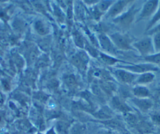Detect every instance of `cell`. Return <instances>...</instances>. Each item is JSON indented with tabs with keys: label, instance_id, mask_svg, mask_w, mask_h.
I'll return each mask as SVG.
<instances>
[{
	"label": "cell",
	"instance_id": "10",
	"mask_svg": "<svg viewBox=\"0 0 160 134\" xmlns=\"http://www.w3.org/2000/svg\"><path fill=\"white\" fill-rule=\"evenodd\" d=\"M132 102L134 105L142 112H146L149 111L153 106L152 102L148 98H138L135 97L134 98L132 99Z\"/></svg>",
	"mask_w": 160,
	"mask_h": 134
},
{
	"label": "cell",
	"instance_id": "13",
	"mask_svg": "<svg viewBox=\"0 0 160 134\" xmlns=\"http://www.w3.org/2000/svg\"><path fill=\"white\" fill-rule=\"evenodd\" d=\"M98 57L104 64H106L108 66H110L114 67L118 64L123 63V61H122L121 60L117 58L116 56L105 53L102 51L99 52Z\"/></svg>",
	"mask_w": 160,
	"mask_h": 134
},
{
	"label": "cell",
	"instance_id": "19",
	"mask_svg": "<svg viewBox=\"0 0 160 134\" xmlns=\"http://www.w3.org/2000/svg\"><path fill=\"white\" fill-rule=\"evenodd\" d=\"M86 126L84 123H77L72 126L70 134H86Z\"/></svg>",
	"mask_w": 160,
	"mask_h": 134
},
{
	"label": "cell",
	"instance_id": "17",
	"mask_svg": "<svg viewBox=\"0 0 160 134\" xmlns=\"http://www.w3.org/2000/svg\"><path fill=\"white\" fill-rule=\"evenodd\" d=\"M94 115L95 117L101 120L109 119L112 117L111 111L107 107H104L99 110L98 112H95Z\"/></svg>",
	"mask_w": 160,
	"mask_h": 134
},
{
	"label": "cell",
	"instance_id": "5",
	"mask_svg": "<svg viewBox=\"0 0 160 134\" xmlns=\"http://www.w3.org/2000/svg\"><path fill=\"white\" fill-rule=\"evenodd\" d=\"M134 1H117L114 2L107 13L104 15L105 18L114 20L122 15Z\"/></svg>",
	"mask_w": 160,
	"mask_h": 134
},
{
	"label": "cell",
	"instance_id": "24",
	"mask_svg": "<svg viewBox=\"0 0 160 134\" xmlns=\"http://www.w3.org/2000/svg\"><path fill=\"white\" fill-rule=\"evenodd\" d=\"M157 32H160V23H159L156 26H154L152 29H151V30L148 31L146 33L148 34V35L150 36V35H152L153 33H157Z\"/></svg>",
	"mask_w": 160,
	"mask_h": 134
},
{
	"label": "cell",
	"instance_id": "12",
	"mask_svg": "<svg viewBox=\"0 0 160 134\" xmlns=\"http://www.w3.org/2000/svg\"><path fill=\"white\" fill-rule=\"evenodd\" d=\"M92 76L100 81H113L114 77L109 71L102 69H95L92 71Z\"/></svg>",
	"mask_w": 160,
	"mask_h": 134
},
{
	"label": "cell",
	"instance_id": "20",
	"mask_svg": "<svg viewBox=\"0 0 160 134\" xmlns=\"http://www.w3.org/2000/svg\"><path fill=\"white\" fill-rule=\"evenodd\" d=\"M150 36H151L152 38V45L155 53L160 52V32L154 33Z\"/></svg>",
	"mask_w": 160,
	"mask_h": 134
},
{
	"label": "cell",
	"instance_id": "2",
	"mask_svg": "<svg viewBox=\"0 0 160 134\" xmlns=\"http://www.w3.org/2000/svg\"><path fill=\"white\" fill-rule=\"evenodd\" d=\"M114 67L128 70L136 75L141 74L146 72H155L159 70L158 66L148 62L138 64L128 63L125 62L123 63H119Z\"/></svg>",
	"mask_w": 160,
	"mask_h": 134
},
{
	"label": "cell",
	"instance_id": "26",
	"mask_svg": "<svg viewBox=\"0 0 160 134\" xmlns=\"http://www.w3.org/2000/svg\"><path fill=\"white\" fill-rule=\"evenodd\" d=\"M99 1H95V0H94V1L93 0H89V1H84L83 3L91 8L96 5L99 3Z\"/></svg>",
	"mask_w": 160,
	"mask_h": 134
},
{
	"label": "cell",
	"instance_id": "15",
	"mask_svg": "<svg viewBox=\"0 0 160 134\" xmlns=\"http://www.w3.org/2000/svg\"><path fill=\"white\" fill-rule=\"evenodd\" d=\"M132 93L136 98H147L150 95V92L143 85H136L132 89Z\"/></svg>",
	"mask_w": 160,
	"mask_h": 134
},
{
	"label": "cell",
	"instance_id": "22",
	"mask_svg": "<svg viewBox=\"0 0 160 134\" xmlns=\"http://www.w3.org/2000/svg\"><path fill=\"white\" fill-rule=\"evenodd\" d=\"M124 117L126 120L131 125H134L137 122L136 117L133 114H131L130 112L124 113Z\"/></svg>",
	"mask_w": 160,
	"mask_h": 134
},
{
	"label": "cell",
	"instance_id": "11",
	"mask_svg": "<svg viewBox=\"0 0 160 134\" xmlns=\"http://www.w3.org/2000/svg\"><path fill=\"white\" fill-rule=\"evenodd\" d=\"M155 74L154 72H146L139 74L134 82L136 85H143L152 83L155 79Z\"/></svg>",
	"mask_w": 160,
	"mask_h": 134
},
{
	"label": "cell",
	"instance_id": "21",
	"mask_svg": "<svg viewBox=\"0 0 160 134\" xmlns=\"http://www.w3.org/2000/svg\"><path fill=\"white\" fill-rule=\"evenodd\" d=\"M144 60L148 63H150L159 66H160V52L156 53L152 55L146 56L144 58Z\"/></svg>",
	"mask_w": 160,
	"mask_h": 134
},
{
	"label": "cell",
	"instance_id": "23",
	"mask_svg": "<svg viewBox=\"0 0 160 134\" xmlns=\"http://www.w3.org/2000/svg\"><path fill=\"white\" fill-rule=\"evenodd\" d=\"M151 117L152 122L154 124L157 125H160V112L154 113Z\"/></svg>",
	"mask_w": 160,
	"mask_h": 134
},
{
	"label": "cell",
	"instance_id": "8",
	"mask_svg": "<svg viewBox=\"0 0 160 134\" xmlns=\"http://www.w3.org/2000/svg\"><path fill=\"white\" fill-rule=\"evenodd\" d=\"M98 43L102 52L114 56L117 54V49L112 43L109 35L104 33H101L98 35Z\"/></svg>",
	"mask_w": 160,
	"mask_h": 134
},
{
	"label": "cell",
	"instance_id": "3",
	"mask_svg": "<svg viewBox=\"0 0 160 134\" xmlns=\"http://www.w3.org/2000/svg\"><path fill=\"white\" fill-rule=\"evenodd\" d=\"M109 36L117 50L129 51L134 50L132 47L133 40L128 34L118 31L109 35Z\"/></svg>",
	"mask_w": 160,
	"mask_h": 134
},
{
	"label": "cell",
	"instance_id": "6",
	"mask_svg": "<svg viewBox=\"0 0 160 134\" xmlns=\"http://www.w3.org/2000/svg\"><path fill=\"white\" fill-rule=\"evenodd\" d=\"M112 75L118 82L123 84H134V82L137 78L138 75L132 74L128 70L114 67L112 70Z\"/></svg>",
	"mask_w": 160,
	"mask_h": 134
},
{
	"label": "cell",
	"instance_id": "9",
	"mask_svg": "<svg viewBox=\"0 0 160 134\" xmlns=\"http://www.w3.org/2000/svg\"><path fill=\"white\" fill-rule=\"evenodd\" d=\"M89 62V55L84 50H81L72 58V64L81 72H85L88 69Z\"/></svg>",
	"mask_w": 160,
	"mask_h": 134
},
{
	"label": "cell",
	"instance_id": "27",
	"mask_svg": "<svg viewBox=\"0 0 160 134\" xmlns=\"http://www.w3.org/2000/svg\"><path fill=\"white\" fill-rule=\"evenodd\" d=\"M48 134H55V133H54L53 131H51L50 132H49Z\"/></svg>",
	"mask_w": 160,
	"mask_h": 134
},
{
	"label": "cell",
	"instance_id": "16",
	"mask_svg": "<svg viewBox=\"0 0 160 134\" xmlns=\"http://www.w3.org/2000/svg\"><path fill=\"white\" fill-rule=\"evenodd\" d=\"M159 23H160V1L159 3L158 8L152 17L150 18L149 22L146 26V33L152 29L156 26Z\"/></svg>",
	"mask_w": 160,
	"mask_h": 134
},
{
	"label": "cell",
	"instance_id": "14",
	"mask_svg": "<svg viewBox=\"0 0 160 134\" xmlns=\"http://www.w3.org/2000/svg\"><path fill=\"white\" fill-rule=\"evenodd\" d=\"M111 106L116 110L124 113L130 112L131 109L118 97H114L111 101Z\"/></svg>",
	"mask_w": 160,
	"mask_h": 134
},
{
	"label": "cell",
	"instance_id": "25",
	"mask_svg": "<svg viewBox=\"0 0 160 134\" xmlns=\"http://www.w3.org/2000/svg\"><path fill=\"white\" fill-rule=\"evenodd\" d=\"M67 82L70 87H74L77 85V81L73 76H70V77L68 78V80H67Z\"/></svg>",
	"mask_w": 160,
	"mask_h": 134
},
{
	"label": "cell",
	"instance_id": "4",
	"mask_svg": "<svg viewBox=\"0 0 160 134\" xmlns=\"http://www.w3.org/2000/svg\"><path fill=\"white\" fill-rule=\"evenodd\" d=\"M132 47L144 58L155 53L151 36L149 35L134 41Z\"/></svg>",
	"mask_w": 160,
	"mask_h": 134
},
{
	"label": "cell",
	"instance_id": "1",
	"mask_svg": "<svg viewBox=\"0 0 160 134\" xmlns=\"http://www.w3.org/2000/svg\"><path fill=\"white\" fill-rule=\"evenodd\" d=\"M134 2L120 16L112 20L113 23L122 30H128L135 21L140 9L137 8Z\"/></svg>",
	"mask_w": 160,
	"mask_h": 134
},
{
	"label": "cell",
	"instance_id": "7",
	"mask_svg": "<svg viewBox=\"0 0 160 134\" xmlns=\"http://www.w3.org/2000/svg\"><path fill=\"white\" fill-rule=\"evenodd\" d=\"M159 3V1H156V0H154V1L151 0V1L144 2L139 10V18L137 20V22L147 18H151L156 12Z\"/></svg>",
	"mask_w": 160,
	"mask_h": 134
},
{
	"label": "cell",
	"instance_id": "18",
	"mask_svg": "<svg viewBox=\"0 0 160 134\" xmlns=\"http://www.w3.org/2000/svg\"><path fill=\"white\" fill-rule=\"evenodd\" d=\"M114 3V1H99L96 5V7L98 10L104 15Z\"/></svg>",
	"mask_w": 160,
	"mask_h": 134
}]
</instances>
